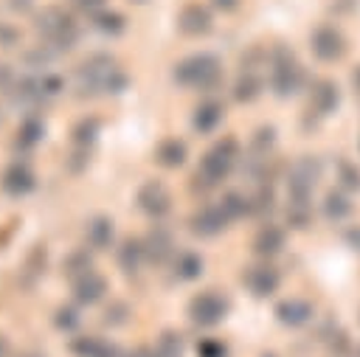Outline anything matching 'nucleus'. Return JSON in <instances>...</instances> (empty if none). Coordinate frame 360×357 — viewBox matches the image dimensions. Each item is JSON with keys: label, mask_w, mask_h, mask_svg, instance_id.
Instances as JSON below:
<instances>
[{"label": "nucleus", "mask_w": 360, "mask_h": 357, "mask_svg": "<svg viewBox=\"0 0 360 357\" xmlns=\"http://www.w3.org/2000/svg\"><path fill=\"white\" fill-rule=\"evenodd\" d=\"M250 284H253L256 292H270L276 287V275L270 270H253L250 273Z\"/></svg>", "instance_id": "obj_24"}, {"label": "nucleus", "mask_w": 360, "mask_h": 357, "mask_svg": "<svg viewBox=\"0 0 360 357\" xmlns=\"http://www.w3.org/2000/svg\"><path fill=\"white\" fill-rule=\"evenodd\" d=\"M219 107L217 104H205V107H200L197 110V118H194V124H197V129H202V132H208L217 121H219Z\"/></svg>", "instance_id": "obj_20"}, {"label": "nucleus", "mask_w": 360, "mask_h": 357, "mask_svg": "<svg viewBox=\"0 0 360 357\" xmlns=\"http://www.w3.org/2000/svg\"><path fill=\"white\" fill-rule=\"evenodd\" d=\"M158 160L163 163V166H180L183 160H186V146L180 143V141H174V138H166L160 146H158Z\"/></svg>", "instance_id": "obj_16"}, {"label": "nucleus", "mask_w": 360, "mask_h": 357, "mask_svg": "<svg viewBox=\"0 0 360 357\" xmlns=\"http://www.w3.org/2000/svg\"><path fill=\"white\" fill-rule=\"evenodd\" d=\"M217 59L208 56V53H200V56H188L177 65L174 70V79L180 84H191V87H205L217 79Z\"/></svg>", "instance_id": "obj_3"}, {"label": "nucleus", "mask_w": 360, "mask_h": 357, "mask_svg": "<svg viewBox=\"0 0 360 357\" xmlns=\"http://www.w3.org/2000/svg\"><path fill=\"white\" fill-rule=\"evenodd\" d=\"M70 157H73V160H68V169H70L73 174H79V171H82V169H84V166L90 163V155H87V146H79V149H76V152H73Z\"/></svg>", "instance_id": "obj_26"}, {"label": "nucleus", "mask_w": 360, "mask_h": 357, "mask_svg": "<svg viewBox=\"0 0 360 357\" xmlns=\"http://www.w3.org/2000/svg\"><path fill=\"white\" fill-rule=\"evenodd\" d=\"M259 250H276V245H278V233L276 231H264L262 236H259Z\"/></svg>", "instance_id": "obj_31"}, {"label": "nucleus", "mask_w": 360, "mask_h": 357, "mask_svg": "<svg viewBox=\"0 0 360 357\" xmlns=\"http://www.w3.org/2000/svg\"><path fill=\"white\" fill-rule=\"evenodd\" d=\"M200 267H202V261H200L194 253H183L180 261H177V273H180L183 278H194V275L200 273Z\"/></svg>", "instance_id": "obj_23"}, {"label": "nucleus", "mask_w": 360, "mask_h": 357, "mask_svg": "<svg viewBox=\"0 0 360 357\" xmlns=\"http://www.w3.org/2000/svg\"><path fill=\"white\" fill-rule=\"evenodd\" d=\"M200 354H202V357H217V354H219V346H217V343H202V346H200Z\"/></svg>", "instance_id": "obj_34"}, {"label": "nucleus", "mask_w": 360, "mask_h": 357, "mask_svg": "<svg viewBox=\"0 0 360 357\" xmlns=\"http://www.w3.org/2000/svg\"><path fill=\"white\" fill-rule=\"evenodd\" d=\"M155 357H183V346H180V337L174 335H163L158 349H155Z\"/></svg>", "instance_id": "obj_21"}, {"label": "nucleus", "mask_w": 360, "mask_h": 357, "mask_svg": "<svg viewBox=\"0 0 360 357\" xmlns=\"http://www.w3.org/2000/svg\"><path fill=\"white\" fill-rule=\"evenodd\" d=\"M143 247H146V259L155 261V264H160V261L169 256L172 239H169V233H166L163 228H152L149 236H146V242H143Z\"/></svg>", "instance_id": "obj_12"}, {"label": "nucleus", "mask_w": 360, "mask_h": 357, "mask_svg": "<svg viewBox=\"0 0 360 357\" xmlns=\"http://www.w3.org/2000/svg\"><path fill=\"white\" fill-rule=\"evenodd\" d=\"M0 186H3V191L11 194V197H25L28 191H34L37 180H34V171H31L25 163H11V166L3 171Z\"/></svg>", "instance_id": "obj_6"}, {"label": "nucleus", "mask_w": 360, "mask_h": 357, "mask_svg": "<svg viewBox=\"0 0 360 357\" xmlns=\"http://www.w3.org/2000/svg\"><path fill=\"white\" fill-rule=\"evenodd\" d=\"M14 84H17L14 70H11L8 65H0V93H11V90H14Z\"/></svg>", "instance_id": "obj_28"}, {"label": "nucleus", "mask_w": 360, "mask_h": 357, "mask_svg": "<svg viewBox=\"0 0 360 357\" xmlns=\"http://www.w3.org/2000/svg\"><path fill=\"white\" fill-rule=\"evenodd\" d=\"M96 346H98V337H90V335H79V337L70 340V351L76 357H93Z\"/></svg>", "instance_id": "obj_22"}, {"label": "nucleus", "mask_w": 360, "mask_h": 357, "mask_svg": "<svg viewBox=\"0 0 360 357\" xmlns=\"http://www.w3.org/2000/svg\"><path fill=\"white\" fill-rule=\"evenodd\" d=\"M11 96H14V101L22 104V107H37V104L45 98L42 79H37V76H22V79H17Z\"/></svg>", "instance_id": "obj_9"}, {"label": "nucleus", "mask_w": 360, "mask_h": 357, "mask_svg": "<svg viewBox=\"0 0 360 357\" xmlns=\"http://www.w3.org/2000/svg\"><path fill=\"white\" fill-rule=\"evenodd\" d=\"M127 306L124 304H112V306H107V312H104V323L107 326H118V323H124L127 320Z\"/></svg>", "instance_id": "obj_27"}, {"label": "nucleus", "mask_w": 360, "mask_h": 357, "mask_svg": "<svg viewBox=\"0 0 360 357\" xmlns=\"http://www.w3.org/2000/svg\"><path fill=\"white\" fill-rule=\"evenodd\" d=\"M233 3H236V0H219V6H225V8H231Z\"/></svg>", "instance_id": "obj_37"}, {"label": "nucleus", "mask_w": 360, "mask_h": 357, "mask_svg": "<svg viewBox=\"0 0 360 357\" xmlns=\"http://www.w3.org/2000/svg\"><path fill=\"white\" fill-rule=\"evenodd\" d=\"M98 129H101L98 118H82V121L73 126V143H76V146H90V143L96 141Z\"/></svg>", "instance_id": "obj_18"}, {"label": "nucleus", "mask_w": 360, "mask_h": 357, "mask_svg": "<svg viewBox=\"0 0 360 357\" xmlns=\"http://www.w3.org/2000/svg\"><path fill=\"white\" fill-rule=\"evenodd\" d=\"M93 25H96L101 34H107V37H118V34L124 31V17H121L118 11L104 8V11L93 14Z\"/></svg>", "instance_id": "obj_15"}, {"label": "nucleus", "mask_w": 360, "mask_h": 357, "mask_svg": "<svg viewBox=\"0 0 360 357\" xmlns=\"http://www.w3.org/2000/svg\"><path fill=\"white\" fill-rule=\"evenodd\" d=\"M31 6H34V0H8V8L11 11H20V14L31 11Z\"/></svg>", "instance_id": "obj_33"}, {"label": "nucleus", "mask_w": 360, "mask_h": 357, "mask_svg": "<svg viewBox=\"0 0 360 357\" xmlns=\"http://www.w3.org/2000/svg\"><path fill=\"white\" fill-rule=\"evenodd\" d=\"M132 3H146V0H132Z\"/></svg>", "instance_id": "obj_39"}, {"label": "nucleus", "mask_w": 360, "mask_h": 357, "mask_svg": "<svg viewBox=\"0 0 360 357\" xmlns=\"http://www.w3.org/2000/svg\"><path fill=\"white\" fill-rule=\"evenodd\" d=\"M20 42V31L11 22H0V48H14Z\"/></svg>", "instance_id": "obj_25"}, {"label": "nucleus", "mask_w": 360, "mask_h": 357, "mask_svg": "<svg viewBox=\"0 0 360 357\" xmlns=\"http://www.w3.org/2000/svg\"><path fill=\"white\" fill-rule=\"evenodd\" d=\"M76 6L93 17V14H98V11H104V8H107V0H76Z\"/></svg>", "instance_id": "obj_30"}, {"label": "nucleus", "mask_w": 360, "mask_h": 357, "mask_svg": "<svg viewBox=\"0 0 360 357\" xmlns=\"http://www.w3.org/2000/svg\"><path fill=\"white\" fill-rule=\"evenodd\" d=\"M127 357H155V354H149L146 349H135V351H129Z\"/></svg>", "instance_id": "obj_36"}, {"label": "nucleus", "mask_w": 360, "mask_h": 357, "mask_svg": "<svg viewBox=\"0 0 360 357\" xmlns=\"http://www.w3.org/2000/svg\"><path fill=\"white\" fill-rule=\"evenodd\" d=\"M222 312H225V304L214 295V292H205V295H197L194 301H191V315H194V320L197 323H217L219 318H222Z\"/></svg>", "instance_id": "obj_8"}, {"label": "nucleus", "mask_w": 360, "mask_h": 357, "mask_svg": "<svg viewBox=\"0 0 360 357\" xmlns=\"http://www.w3.org/2000/svg\"><path fill=\"white\" fill-rule=\"evenodd\" d=\"M70 284H73V298H76V304H82V306L98 304V301L104 298V292H107V278H104L101 273H96V270H87L84 275L73 278Z\"/></svg>", "instance_id": "obj_4"}, {"label": "nucleus", "mask_w": 360, "mask_h": 357, "mask_svg": "<svg viewBox=\"0 0 360 357\" xmlns=\"http://www.w3.org/2000/svg\"><path fill=\"white\" fill-rule=\"evenodd\" d=\"M115 259H118V267L124 273H138L141 264H143V259H146V247L138 239H124L121 247H118V253H115Z\"/></svg>", "instance_id": "obj_10"}, {"label": "nucleus", "mask_w": 360, "mask_h": 357, "mask_svg": "<svg viewBox=\"0 0 360 357\" xmlns=\"http://www.w3.org/2000/svg\"><path fill=\"white\" fill-rule=\"evenodd\" d=\"M135 200H138V208L146 211L149 216H163V214L169 211V202H172L166 186L158 183V180H146V183L138 188V197H135Z\"/></svg>", "instance_id": "obj_5"}, {"label": "nucleus", "mask_w": 360, "mask_h": 357, "mask_svg": "<svg viewBox=\"0 0 360 357\" xmlns=\"http://www.w3.org/2000/svg\"><path fill=\"white\" fill-rule=\"evenodd\" d=\"M84 239H87V245L93 250H107L112 245V219L104 216V214L93 216L87 222V228H84Z\"/></svg>", "instance_id": "obj_7"}, {"label": "nucleus", "mask_w": 360, "mask_h": 357, "mask_svg": "<svg viewBox=\"0 0 360 357\" xmlns=\"http://www.w3.org/2000/svg\"><path fill=\"white\" fill-rule=\"evenodd\" d=\"M62 270H65V275H68L70 281L79 278V275H84L87 270H93V259H90V253H87V247L73 250V253L62 261Z\"/></svg>", "instance_id": "obj_13"}, {"label": "nucleus", "mask_w": 360, "mask_h": 357, "mask_svg": "<svg viewBox=\"0 0 360 357\" xmlns=\"http://www.w3.org/2000/svg\"><path fill=\"white\" fill-rule=\"evenodd\" d=\"M20 357H45V354H37V351H25V354H20Z\"/></svg>", "instance_id": "obj_38"}, {"label": "nucleus", "mask_w": 360, "mask_h": 357, "mask_svg": "<svg viewBox=\"0 0 360 357\" xmlns=\"http://www.w3.org/2000/svg\"><path fill=\"white\" fill-rule=\"evenodd\" d=\"M0 357H11V346H8L6 335H0Z\"/></svg>", "instance_id": "obj_35"}, {"label": "nucleus", "mask_w": 360, "mask_h": 357, "mask_svg": "<svg viewBox=\"0 0 360 357\" xmlns=\"http://www.w3.org/2000/svg\"><path fill=\"white\" fill-rule=\"evenodd\" d=\"M180 28L186 34H205L211 28V17H208V11L202 6H194L191 3V6H186L180 11Z\"/></svg>", "instance_id": "obj_11"}, {"label": "nucleus", "mask_w": 360, "mask_h": 357, "mask_svg": "<svg viewBox=\"0 0 360 357\" xmlns=\"http://www.w3.org/2000/svg\"><path fill=\"white\" fill-rule=\"evenodd\" d=\"M93 357H121V354H118V346H115V343H104V340H98Z\"/></svg>", "instance_id": "obj_32"}, {"label": "nucleus", "mask_w": 360, "mask_h": 357, "mask_svg": "<svg viewBox=\"0 0 360 357\" xmlns=\"http://www.w3.org/2000/svg\"><path fill=\"white\" fill-rule=\"evenodd\" d=\"M222 222H225L222 211L205 208L202 214H197V216H194V231H197V233H205V236H211V233H217V231L222 228Z\"/></svg>", "instance_id": "obj_17"}, {"label": "nucleus", "mask_w": 360, "mask_h": 357, "mask_svg": "<svg viewBox=\"0 0 360 357\" xmlns=\"http://www.w3.org/2000/svg\"><path fill=\"white\" fill-rule=\"evenodd\" d=\"M42 135H45V124H42L39 118L28 115V118L20 124V132H17V143H20V146H25V149H31V146H37V143L42 141Z\"/></svg>", "instance_id": "obj_14"}, {"label": "nucleus", "mask_w": 360, "mask_h": 357, "mask_svg": "<svg viewBox=\"0 0 360 357\" xmlns=\"http://www.w3.org/2000/svg\"><path fill=\"white\" fill-rule=\"evenodd\" d=\"M34 28L42 37V42L51 45L56 53H65L79 42L76 20L68 11H62L59 6H45L42 11H37L34 14Z\"/></svg>", "instance_id": "obj_1"}, {"label": "nucleus", "mask_w": 360, "mask_h": 357, "mask_svg": "<svg viewBox=\"0 0 360 357\" xmlns=\"http://www.w3.org/2000/svg\"><path fill=\"white\" fill-rule=\"evenodd\" d=\"M53 326H56L59 332H76V326H79V312H76L73 306H59L56 315H53Z\"/></svg>", "instance_id": "obj_19"}, {"label": "nucleus", "mask_w": 360, "mask_h": 357, "mask_svg": "<svg viewBox=\"0 0 360 357\" xmlns=\"http://www.w3.org/2000/svg\"><path fill=\"white\" fill-rule=\"evenodd\" d=\"M115 70V59L110 53H90L76 70H73V90L79 98H90L104 93V84L110 79V73Z\"/></svg>", "instance_id": "obj_2"}, {"label": "nucleus", "mask_w": 360, "mask_h": 357, "mask_svg": "<svg viewBox=\"0 0 360 357\" xmlns=\"http://www.w3.org/2000/svg\"><path fill=\"white\" fill-rule=\"evenodd\" d=\"M42 90H45V96H56L62 90V79L53 76V73H45L42 76Z\"/></svg>", "instance_id": "obj_29"}]
</instances>
